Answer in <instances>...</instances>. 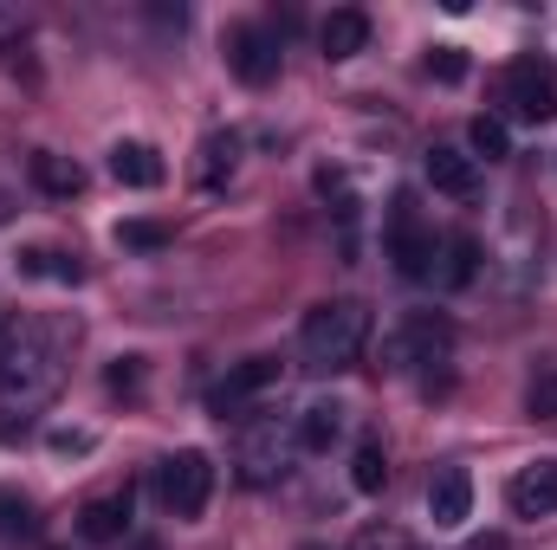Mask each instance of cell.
Segmentation results:
<instances>
[{"instance_id":"ffe728a7","label":"cell","mask_w":557,"mask_h":550,"mask_svg":"<svg viewBox=\"0 0 557 550\" xmlns=\"http://www.w3.org/2000/svg\"><path fill=\"white\" fill-rule=\"evenodd\" d=\"M234 162H240V137L234 130H214V137L201 142V188L234 182Z\"/></svg>"},{"instance_id":"277c9868","label":"cell","mask_w":557,"mask_h":550,"mask_svg":"<svg viewBox=\"0 0 557 550\" xmlns=\"http://www.w3.org/2000/svg\"><path fill=\"white\" fill-rule=\"evenodd\" d=\"M156 492L169 505V518H201L208 499H214V460L201 447H182L156 466Z\"/></svg>"},{"instance_id":"52a82bcc","label":"cell","mask_w":557,"mask_h":550,"mask_svg":"<svg viewBox=\"0 0 557 550\" xmlns=\"http://www.w3.org/2000/svg\"><path fill=\"white\" fill-rule=\"evenodd\" d=\"M278 376H285V363H278V357H247V363H234V370L208 389V409L221 414V421H227V414L240 421V414L253 409L267 389H278Z\"/></svg>"},{"instance_id":"30bf717a","label":"cell","mask_w":557,"mask_h":550,"mask_svg":"<svg viewBox=\"0 0 557 550\" xmlns=\"http://www.w3.org/2000/svg\"><path fill=\"white\" fill-rule=\"evenodd\" d=\"M131 512H137L131 486L98 492V499H85V512H78V538H85V545H124V538H131Z\"/></svg>"},{"instance_id":"484cf974","label":"cell","mask_w":557,"mask_h":550,"mask_svg":"<svg viewBox=\"0 0 557 550\" xmlns=\"http://www.w3.org/2000/svg\"><path fill=\"white\" fill-rule=\"evenodd\" d=\"M46 447H52L59 460H78V453H91V447H98V434H91V427H52V434H46Z\"/></svg>"},{"instance_id":"f1b7e54d","label":"cell","mask_w":557,"mask_h":550,"mask_svg":"<svg viewBox=\"0 0 557 550\" xmlns=\"http://www.w3.org/2000/svg\"><path fill=\"white\" fill-rule=\"evenodd\" d=\"M350 550H409V532H396V525H363Z\"/></svg>"},{"instance_id":"d6986e66","label":"cell","mask_w":557,"mask_h":550,"mask_svg":"<svg viewBox=\"0 0 557 550\" xmlns=\"http://www.w3.org/2000/svg\"><path fill=\"white\" fill-rule=\"evenodd\" d=\"M20 273L26 278H59V285H78L85 266H78V253H59V247H26L20 253Z\"/></svg>"},{"instance_id":"9c48e42d","label":"cell","mask_w":557,"mask_h":550,"mask_svg":"<svg viewBox=\"0 0 557 550\" xmlns=\"http://www.w3.org/2000/svg\"><path fill=\"white\" fill-rule=\"evenodd\" d=\"M454 330L441 317H409L389 343H383V370H421V363H447Z\"/></svg>"},{"instance_id":"ac0fdd59","label":"cell","mask_w":557,"mask_h":550,"mask_svg":"<svg viewBox=\"0 0 557 550\" xmlns=\"http://www.w3.org/2000/svg\"><path fill=\"white\" fill-rule=\"evenodd\" d=\"M39 538V505L20 486H0V545H26Z\"/></svg>"},{"instance_id":"8992f818","label":"cell","mask_w":557,"mask_h":550,"mask_svg":"<svg viewBox=\"0 0 557 550\" xmlns=\"http://www.w3.org/2000/svg\"><path fill=\"white\" fill-rule=\"evenodd\" d=\"M292 453H298L292 427H278V421H253V427L240 434V447H234L240 486H273V479H285V473H292Z\"/></svg>"},{"instance_id":"603a6c76","label":"cell","mask_w":557,"mask_h":550,"mask_svg":"<svg viewBox=\"0 0 557 550\" xmlns=\"http://www.w3.org/2000/svg\"><path fill=\"white\" fill-rule=\"evenodd\" d=\"M467 142H473V162H506V155H512V130H506V117H473Z\"/></svg>"},{"instance_id":"cb8c5ba5","label":"cell","mask_w":557,"mask_h":550,"mask_svg":"<svg viewBox=\"0 0 557 550\" xmlns=\"http://www.w3.org/2000/svg\"><path fill=\"white\" fill-rule=\"evenodd\" d=\"M525 409H532V421H557V363H539V376L525 389Z\"/></svg>"},{"instance_id":"7a4b0ae2","label":"cell","mask_w":557,"mask_h":550,"mask_svg":"<svg viewBox=\"0 0 557 550\" xmlns=\"http://www.w3.org/2000/svg\"><path fill=\"white\" fill-rule=\"evenodd\" d=\"M363 343H370V304H357V298H331V304L305 311V324H298V363L311 376L357 370Z\"/></svg>"},{"instance_id":"2e32d148","label":"cell","mask_w":557,"mask_h":550,"mask_svg":"<svg viewBox=\"0 0 557 550\" xmlns=\"http://www.w3.org/2000/svg\"><path fill=\"white\" fill-rule=\"evenodd\" d=\"M111 175L124 182V188H162V155H156V142H137V137H124V142H111Z\"/></svg>"},{"instance_id":"6da1fadb","label":"cell","mask_w":557,"mask_h":550,"mask_svg":"<svg viewBox=\"0 0 557 550\" xmlns=\"http://www.w3.org/2000/svg\"><path fill=\"white\" fill-rule=\"evenodd\" d=\"M72 343H78L72 317H13L0 330V409L7 414L46 409L65 383Z\"/></svg>"},{"instance_id":"5bb4252c","label":"cell","mask_w":557,"mask_h":550,"mask_svg":"<svg viewBox=\"0 0 557 550\" xmlns=\"http://www.w3.org/2000/svg\"><path fill=\"white\" fill-rule=\"evenodd\" d=\"M318 46H324V59H331V65L357 59V52L370 46V13H357V7H337V13L318 26Z\"/></svg>"},{"instance_id":"9a60e30c","label":"cell","mask_w":557,"mask_h":550,"mask_svg":"<svg viewBox=\"0 0 557 550\" xmlns=\"http://www.w3.org/2000/svg\"><path fill=\"white\" fill-rule=\"evenodd\" d=\"M26 175H33V188H39V195H52V201H72V195H85V168H78L72 155L33 149V155H26Z\"/></svg>"},{"instance_id":"5b68a950","label":"cell","mask_w":557,"mask_h":550,"mask_svg":"<svg viewBox=\"0 0 557 550\" xmlns=\"http://www.w3.org/2000/svg\"><path fill=\"white\" fill-rule=\"evenodd\" d=\"M383 247H389V260H396V273H403V278H428V273H434V227L421 221L416 195H396V201H389Z\"/></svg>"},{"instance_id":"ba28073f","label":"cell","mask_w":557,"mask_h":550,"mask_svg":"<svg viewBox=\"0 0 557 550\" xmlns=\"http://www.w3.org/2000/svg\"><path fill=\"white\" fill-rule=\"evenodd\" d=\"M227 72H234L247 91H267V85L278 78V39H273V26L240 20V26L227 33Z\"/></svg>"},{"instance_id":"7c38bea8","label":"cell","mask_w":557,"mask_h":550,"mask_svg":"<svg viewBox=\"0 0 557 550\" xmlns=\"http://www.w3.org/2000/svg\"><path fill=\"white\" fill-rule=\"evenodd\" d=\"M428 518H434V532H460L473 518V479H467V466H441L428 479Z\"/></svg>"},{"instance_id":"4fadbf2b","label":"cell","mask_w":557,"mask_h":550,"mask_svg":"<svg viewBox=\"0 0 557 550\" xmlns=\"http://www.w3.org/2000/svg\"><path fill=\"white\" fill-rule=\"evenodd\" d=\"M428 182H434V195H447V201H473V188H480V162L473 155H460V149H428Z\"/></svg>"},{"instance_id":"83f0119b","label":"cell","mask_w":557,"mask_h":550,"mask_svg":"<svg viewBox=\"0 0 557 550\" xmlns=\"http://www.w3.org/2000/svg\"><path fill=\"white\" fill-rule=\"evenodd\" d=\"M104 383H111V396H137L143 389V357H117V363L104 370Z\"/></svg>"},{"instance_id":"4316f807","label":"cell","mask_w":557,"mask_h":550,"mask_svg":"<svg viewBox=\"0 0 557 550\" xmlns=\"http://www.w3.org/2000/svg\"><path fill=\"white\" fill-rule=\"evenodd\" d=\"M428 72H434L441 85H460V78H467V52H460V46H434V52H428Z\"/></svg>"},{"instance_id":"8fae6325","label":"cell","mask_w":557,"mask_h":550,"mask_svg":"<svg viewBox=\"0 0 557 550\" xmlns=\"http://www.w3.org/2000/svg\"><path fill=\"white\" fill-rule=\"evenodd\" d=\"M506 505H512V518H552V512H557V453H552V460H532V466H519V473H512Z\"/></svg>"},{"instance_id":"d4e9b609","label":"cell","mask_w":557,"mask_h":550,"mask_svg":"<svg viewBox=\"0 0 557 550\" xmlns=\"http://www.w3.org/2000/svg\"><path fill=\"white\" fill-rule=\"evenodd\" d=\"M117 247H131V253H162V247H169V227H156V221H117Z\"/></svg>"},{"instance_id":"44dd1931","label":"cell","mask_w":557,"mask_h":550,"mask_svg":"<svg viewBox=\"0 0 557 550\" xmlns=\"http://www.w3.org/2000/svg\"><path fill=\"white\" fill-rule=\"evenodd\" d=\"M350 486H357V492H383V486H389V453H383V440H376V434H363V440H357Z\"/></svg>"},{"instance_id":"3957f363","label":"cell","mask_w":557,"mask_h":550,"mask_svg":"<svg viewBox=\"0 0 557 550\" xmlns=\"http://www.w3.org/2000/svg\"><path fill=\"white\" fill-rule=\"evenodd\" d=\"M499 98H506V117L519 124H557V59H539V52L512 59Z\"/></svg>"},{"instance_id":"e0dca14e","label":"cell","mask_w":557,"mask_h":550,"mask_svg":"<svg viewBox=\"0 0 557 550\" xmlns=\"http://www.w3.org/2000/svg\"><path fill=\"white\" fill-rule=\"evenodd\" d=\"M292 440H298V453H331L344 440V409L337 402H311L292 421Z\"/></svg>"},{"instance_id":"7402d4cb","label":"cell","mask_w":557,"mask_h":550,"mask_svg":"<svg viewBox=\"0 0 557 550\" xmlns=\"http://www.w3.org/2000/svg\"><path fill=\"white\" fill-rule=\"evenodd\" d=\"M473 273H480V240L473 234H454L447 240V260H441V285L460 291V285H473Z\"/></svg>"}]
</instances>
